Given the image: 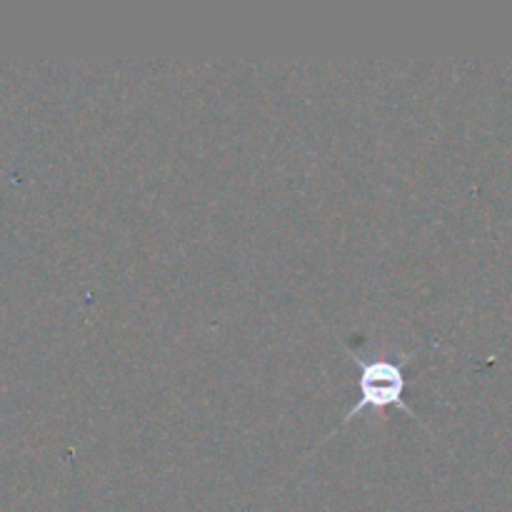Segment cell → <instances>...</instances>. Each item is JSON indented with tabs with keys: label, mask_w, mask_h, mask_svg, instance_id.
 I'll return each mask as SVG.
<instances>
[{
	"label": "cell",
	"mask_w": 512,
	"mask_h": 512,
	"mask_svg": "<svg viewBox=\"0 0 512 512\" xmlns=\"http://www.w3.org/2000/svg\"><path fill=\"white\" fill-rule=\"evenodd\" d=\"M360 398L358 403L350 408V413L345 415L343 423H350L358 413H363L365 408H388V405H398V408L408 410L410 415H415L408 408V403L403 400L405 390V378H403V363H393L388 358H375L370 363L360 365V380H358Z\"/></svg>",
	"instance_id": "obj_1"
}]
</instances>
